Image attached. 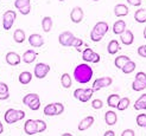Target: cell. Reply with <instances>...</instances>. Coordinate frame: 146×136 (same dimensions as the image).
Returning <instances> with one entry per match:
<instances>
[{
    "label": "cell",
    "mask_w": 146,
    "mask_h": 136,
    "mask_svg": "<svg viewBox=\"0 0 146 136\" xmlns=\"http://www.w3.org/2000/svg\"><path fill=\"white\" fill-rule=\"evenodd\" d=\"M93 69L88 65V64H80L77 65L74 70V78L78 82V83H82V84H86L88 83L92 77H93Z\"/></svg>",
    "instance_id": "6da1fadb"
},
{
    "label": "cell",
    "mask_w": 146,
    "mask_h": 136,
    "mask_svg": "<svg viewBox=\"0 0 146 136\" xmlns=\"http://www.w3.org/2000/svg\"><path fill=\"white\" fill-rule=\"evenodd\" d=\"M23 103L33 111L38 110L40 108V99L37 94H27L23 98Z\"/></svg>",
    "instance_id": "7a4b0ae2"
},
{
    "label": "cell",
    "mask_w": 146,
    "mask_h": 136,
    "mask_svg": "<svg viewBox=\"0 0 146 136\" xmlns=\"http://www.w3.org/2000/svg\"><path fill=\"white\" fill-rule=\"evenodd\" d=\"M94 94V90L92 88H84V89H76L74 91V97L78 101H81L83 103L88 102L89 99L92 98Z\"/></svg>",
    "instance_id": "3957f363"
},
{
    "label": "cell",
    "mask_w": 146,
    "mask_h": 136,
    "mask_svg": "<svg viewBox=\"0 0 146 136\" xmlns=\"http://www.w3.org/2000/svg\"><path fill=\"white\" fill-rule=\"evenodd\" d=\"M16 18H17V12L13 11V10H9V11H6L4 13L3 26H4V28L6 31L11 30V27L13 26V23H14V20H16Z\"/></svg>",
    "instance_id": "277c9868"
},
{
    "label": "cell",
    "mask_w": 146,
    "mask_h": 136,
    "mask_svg": "<svg viewBox=\"0 0 146 136\" xmlns=\"http://www.w3.org/2000/svg\"><path fill=\"white\" fill-rule=\"evenodd\" d=\"M49 71H50V66L48 65V64H45V63H38L37 65L35 66L33 74H35L36 78H38V79H43V78L46 77V75L49 74Z\"/></svg>",
    "instance_id": "5b68a950"
},
{
    "label": "cell",
    "mask_w": 146,
    "mask_h": 136,
    "mask_svg": "<svg viewBox=\"0 0 146 136\" xmlns=\"http://www.w3.org/2000/svg\"><path fill=\"white\" fill-rule=\"evenodd\" d=\"M112 78L111 77H101V78H98V79L94 81L93 83V90L94 91H99L101 90L102 88H107L109 85L112 84Z\"/></svg>",
    "instance_id": "8992f818"
},
{
    "label": "cell",
    "mask_w": 146,
    "mask_h": 136,
    "mask_svg": "<svg viewBox=\"0 0 146 136\" xmlns=\"http://www.w3.org/2000/svg\"><path fill=\"white\" fill-rule=\"evenodd\" d=\"M82 59L87 63H99L100 62V56L99 53L94 52L92 49H86L82 53Z\"/></svg>",
    "instance_id": "52a82bcc"
},
{
    "label": "cell",
    "mask_w": 146,
    "mask_h": 136,
    "mask_svg": "<svg viewBox=\"0 0 146 136\" xmlns=\"http://www.w3.org/2000/svg\"><path fill=\"white\" fill-rule=\"evenodd\" d=\"M4 120H5V122L6 123H9V124H14V123H17L19 118H18V110L16 109H9L6 112H5V115H4Z\"/></svg>",
    "instance_id": "ba28073f"
},
{
    "label": "cell",
    "mask_w": 146,
    "mask_h": 136,
    "mask_svg": "<svg viewBox=\"0 0 146 136\" xmlns=\"http://www.w3.org/2000/svg\"><path fill=\"white\" fill-rule=\"evenodd\" d=\"M74 33L72 32H69V31H65L63 33L60 34V37H58V41H60V44L62 46H70L71 44V40L74 39Z\"/></svg>",
    "instance_id": "9c48e42d"
},
{
    "label": "cell",
    "mask_w": 146,
    "mask_h": 136,
    "mask_svg": "<svg viewBox=\"0 0 146 136\" xmlns=\"http://www.w3.org/2000/svg\"><path fill=\"white\" fill-rule=\"evenodd\" d=\"M83 16H84V13H83V10L81 7H74L70 12V19H71L72 23H76V24L81 23L82 19H83Z\"/></svg>",
    "instance_id": "30bf717a"
},
{
    "label": "cell",
    "mask_w": 146,
    "mask_h": 136,
    "mask_svg": "<svg viewBox=\"0 0 146 136\" xmlns=\"http://www.w3.org/2000/svg\"><path fill=\"white\" fill-rule=\"evenodd\" d=\"M5 59H6V63L9 64V65H11V66H17L21 62L20 56L17 52H9L6 55Z\"/></svg>",
    "instance_id": "8fae6325"
},
{
    "label": "cell",
    "mask_w": 146,
    "mask_h": 136,
    "mask_svg": "<svg viewBox=\"0 0 146 136\" xmlns=\"http://www.w3.org/2000/svg\"><path fill=\"white\" fill-rule=\"evenodd\" d=\"M24 131L27 134V135H35L37 134L38 130H37V124H36V120H27L25 124H24Z\"/></svg>",
    "instance_id": "7c38bea8"
},
{
    "label": "cell",
    "mask_w": 146,
    "mask_h": 136,
    "mask_svg": "<svg viewBox=\"0 0 146 136\" xmlns=\"http://www.w3.org/2000/svg\"><path fill=\"white\" fill-rule=\"evenodd\" d=\"M29 44H30L32 47H40L44 44V39L42 38V35L37 34V33H33L29 37Z\"/></svg>",
    "instance_id": "4fadbf2b"
},
{
    "label": "cell",
    "mask_w": 146,
    "mask_h": 136,
    "mask_svg": "<svg viewBox=\"0 0 146 136\" xmlns=\"http://www.w3.org/2000/svg\"><path fill=\"white\" fill-rule=\"evenodd\" d=\"M93 31L96 34H99L100 37H104V35L108 32V24L106 23V21H99V23L94 26Z\"/></svg>",
    "instance_id": "5bb4252c"
},
{
    "label": "cell",
    "mask_w": 146,
    "mask_h": 136,
    "mask_svg": "<svg viewBox=\"0 0 146 136\" xmlns=\"http://www.w3.org/2000/svg\"><path fill=\"white\" fill-rule=\"evenodd\" d=\"M120 41L123 45H132L134 41V35L129 30L125 31L122 34H120Z\"/></svg>",
    "instance_id": "9a60e30c"
},
{
    "label": "cell",
    "mask_w": 146,
    "mask_h": 136,
    "mask_svg": "<svg viewBox=\"0 0 146 136\" xmlns=\"http://www.w3.org/2000/svg\"><path fill=\"white\" fill-rule=\"evenodd\" d=\"M93 123H94V117L93 116H87V117H84L81 122H80V124H78V130L80 131H84V130H87V129H89V128L93 125Z\"/></svg>",
    "instance_id": "2e32d148"
},
{
    "label": "cell",
    "mask_w": 146,
    "mask_h": 136,
    "mask_svg": "<svg viewBox=\"0 0 146 136\" xmlns=\"http://www.w3.org/2000/svg\"><path fill=\"white\" fill-rule=\"evenodd\" d=\"M37 56H38V53L36 51H33V50H27V51H25L23 55V62L26 64H31L32 62L36 60Z\"/></svg>",
    "instance_id": "e0dca14e"
},
{
    "label": "cell",
    "mask_w": 146,
    "mask_h": 136,
    "mask_svg": "<svg viewBox=\"0 0 146 136\" xmlns=\"http://www.w3.org/2000/svg\"><path fill=\"white\" fill-rule=\"evenodd\" d=\"M126 31V23L123 20H118L115 21L113 25V33L114 34H122L123 32Z\"/></svg>",
    "instance_id": "ac0fdd59"
},
{
    "label": "cell",
    "mask_w": 146,
    "mask_h": 136,
    "mask_svg": "<svg viewBox=\"0 0 146 136\" xmlns=\"http://www.w3.org/2000/svg\"><path fill=\"white\" fill-rule=\"evenodd\" d=\"M105 122L108 125H114L116 122H118V116H116L115 111L113 110H109L105 114Z\"/></svg>",
    "instance_id": "d6986e66"
},
{
    "label": "cell",
    "mask_w": 146,
    "mask_h": 136,
    "mask_svg": "<svg viewBox=\"0 0 146 136\" xmlns=\"http://www.w3.org/2000/svg\"><path fill=\"white\" fill-rule=\"evenodd\" d=\"M114 13L116 17H125L128 14V7L125 4H118L114 7Z\"/></svg>",
    "instance_id": "ffe728a7"
},
{
    "label": "cell",
    "mask_w": 146,
    "mask_h": 136,
    "mask_svg": "<svg viewBox=\"0 0 146 136\" xmlns=\"http://www.w3.org/2000/svg\"><path fill=\"white\" fill-rule=\"evenodd\" d=\"M18 79H19V83L20 84L26 85V84H29V83L32 81V74L29 72V71H23V72L19 75Z\"/></svg>",
    "instance_id": "44dd1931"
},
{
    "label": "cell",
    "mask_w": 146,
    "mask_h": 136,
    "mask_svg": "<svg viewBox=\"0 0 146 136\" xmlns=\"http://www.w3.org/2000/svg\"><path fill=\"white\" fill-rule=\"evenodd\" d=\"M134 19L137 23H139V24L146 23V10L145 9L137 10V12L134 13Z\"/></svg>",
    "instance_id": "7402d4cb"
},
{
    "label": "cell",
    "mask_w": 146,
    "mask_h": 136,
    "mask_svg": "<svg viewBox=\"0 0 146 136\" xmlns=\"http://www.w3.org/2000/svg\"><path fill=\"white\" fill-rule=\"evenodd\" d=\"M118 51H120V44L118 40H111L108 43V53L109 55H115Z\"/></svg>",
    "instance_id": "603a6c76"
},
{
    "label": "cell",
    "mask_w": 146,
    "mask_h": 136,
    "mask_svg": "<svg viewBox=\"0 0 146 136\" xmlns=\"http://www.w3.org/2000/svg\"><path fill=\"white\" fill-rule=\"evenodd\" d=\"M119 101H120V96L116 94H112L107 98V104H108V106H111V108H116L119 104Z\"/></svg>",
    "instance_id": "cb8c5ba5"
},
{
    "label": "cell",
    "mask_w": 146,
    "mask_h": 136,
    "mask_svg": "<svg viewBox=\"0 0 146 136\" xmlns=\"http://www.w3.org/2000/svg\"><path fill=\"white\" fill-rule=\"evenodd\" d=\"M134 109L135 110H146V94L141 95L139 98L137 99V102L134 103Z\"/></svg>",
    "instance_id": "d4e9b609"
},
{
    "label": "cell",
    "mask_w": 146,
    "mask_h": 136,
    "mask_svg": "<svg viewBox=\"0 0 146 136\" xmlns=\"http://www.w3.org/2000/svg\"><path fill=\"white\" fill-rule=\"evenodd\" d=\"M9 97H10L9 85L6 83L0 82V101H1V99H7Z\"/></svg>",
    "instance_id": "484cf974"
},
{
    "label": "cell",
    "mask_w": 146,
    "mask_h": 136,
    "mask_svg": "<svg viewBox=\"0 0 146 136\" xmlns=\"http://www.w3.org/2000/svg\"><path fill=\"white\" fill-rule=\"evenodd\" d=\"M128 60H131V59L128 58L127 56H119V57H116V58L114 59V65L118 69H122Z\"/></svg>",
    "instance_id": "4316f807"
},
{
    "label": "cell",
    "mask_w": 146,
    "mask_h": 136,
    "mask_svg": "<svg viewBox=\"0 0 146 136\" xmlns=\"http://www.w3.org/2000/svg\"><path fill=\"white\" fill-rule=\"evenodd\" d=\"M61 84L64 89H69L72 84V81H71V77L69 74H63L62 77H61Z\"/></svg>",
    "instance_id": "83f0119b"
},
{
    "label": "cell",
    "mask_w": 146,
    "mask_h": 136,
    "mask_svg": "<svg viewBox=\"0 0 146 136\" xmlns=\"http://www.w3.org/2000/svg\"><path fill=\"white\" fill-rule=\"evenodd\" d=\"M13 39L16 43H23L25 40V32L21 28H17L13 33Z\"/></svg>",
    "instance_id": "f1b7e54d"
},
{
    "label": "cell",
    "mask_w": 146,
    "mask_h": 136,
    "mask_svg": "<svg viewBox=\"0 0 146 136\" xmlns=\"http://www.w3.org/2000/svg\"><path fill=\"white\" fill-rule=\"evenodd\" d=\"M42 27L44 32H49L51 30V27H52V19L50 17H44L42 20Z\"/></svg>",
    "instance_id": "f546056e"
},
{
    "label": "cell",
    "mask_w": 146,
    "mask_h": 136,
    "mask_svg": "<svg viewBox=\"0 0 146 136\" xmlns=\"http://www.w3.org/2000/svg\"><path fill=\"white\" fill-rule=\"evenodd\" d=\"M121 70H122L123 74H132L133 71L135 70V63L132 62V60H128V62L125 64V66H123Z\"/></svg>",
    "instance_id": "4dcf8cb0"
},
{
    "label": "cell",
    "mask_w": 146,
    "mask_h": 136,
    "mask_svg": "<svg viewBox=\"0 0 146 136\" xmlns=\"http://www.w3.org/2000/svg\"><path fill=\"white\" fill-rule=\"evenodd\" d=\"M128 105H129V98L122 97V98H120L119 104H118L116 108H118V110H120V111H123V110H126L128 108Z\"/></svg>",
    "instance_id": "1f68e13d"
},
{
    "label": "cell",
    "mask_w": 146,
    "mask_h": 136,
    "mask_svg": "<svg viewBox=\"0 0 146 136\" xmlns=\"http://www.w3.org/2000/svg\"><path fill=\"white\" fill-rule=\"evenodd\" d=\"M44 115L45 116H56V108L54 103H50L45 105L44 108Z\"/></svg>",
    "instance_id": "d6a6232c"
},
{
    "label": "cell",
    "mask_w": 146,
    "mask_h": 136,
    "mask_svg": "<svg viewBox=\"0 0 146 136\" xmlns=\"http://www.w3.org/2000/svg\"><path fill=\"white\" fill-rule=\"evenodd\" d=\"M132 89L134 91H141V90L146 89V83H144L141 81H138V79H134L133 83H132Z\"/></svg>",
    "instance_id": "836d02e7"
},
{
    "label": "cell",
    "mask_w": 146,
    "mask_h": 136,
    "mask_svg": "<svg viewBox=\"0 0 146 136\" xmlns=\"http://www.w3.org/2000/svg\"><path fill=\"white\" fill-rule=\"evenodd\" d=\"M29 5H31L30 0H16V1H14V7H16L17 10H21Z\"/></svg>",
    "instance_id": "e575fe53"
},
{
    "label": "cell",
    "mask_w": 146,
    "mask_h": 136,
    "mask_svg": "<svg viewBox=\"0 0 146 136\" xmlns=\"http://www.w3.org/2000/svg\"><path fill=\"white\" fill-rule=\"evenodd\" d=\"M137 124L139 127H146V114H140L137 116Z\"/></svg>",
    "instance_id": "d590c367"
},
{
    "label": "cell",
    "mask_w": 146,
    "mask_h": 136,
    "mask_svg": "<svg viewBox=\"0 0 146 136\" xmlns=\"http://www.w3.org/2000/svg\"><path fill=\"white\" fill-rule=\"evenodd\" d=\"M36 124H37L38 133H43V131L46 130V123L43 120H36Z\"/></svg>",
    "instance_id": "8d00e7d4"
},
{
    "label": "cell",
    "mask_w": 146,
    "mask_h": 136,
    "mask_svg": "<svg viewBox=\"0 0 146 136\" xmlns=\"http://www.w3.org/2000/svg\"><path fill=\"white\" fill-rule=\"evenodd\" d=\"M102 106H104V102L101 101V99H99V98H96V99H94V101L92 102V108L93 109H101Z\"/></svg>",
    "instance_id": "74e56055"
},
{
    "label": "cell",
    "mask_w": 146,
    "mask_h": 136,
    "mask_svg": "<svg viewBox=\"0 0 146 136\" xmlns=\"http://www.w3.org/2000/svg\"><path fill=\"white\" fill-rule=\"evenodd\" d=\"M81 45H83V40L80 39V38L74 37V39L71 40L70 46H74V47H76V49H80V46H81Z\"/></svg>",
    "instance_id": "f35d334b"
},
{
    "label": "cell",
    "mask_w": 146,
    "mask_h": 136,
    "mask_svg": "<svg viewBox=\"0 0 146 136\" xmlns=\"http://www.w3.org/2000/svg\"><path fill=\"white\" fill-rule=\"evenodd\" d=\"M54 104H55V108H56V116L61 115V114L64 111V105L62 103H60V102H56Z\"/></svg>",
    "instance_id": "ab89813d"
},
{
    "label": "cell",
    "mask_w": 146,
    "mask_h": 136,
    "mask_svg": "<svg viewBox=\"0 0 146 136\" xmlns=\"http://www.w3.org/2000/svg\"><path fill=\"white\" fill-rule=\"evenodd\" d=\"M135 79L141 81V82L146 83V74H145V72H143V71H139V72L137 74V76H135Z\"/></svg>",
    "instance_id": "60d3db41"
},
{
    "label": "cell",
    "mask_w": 146,
    "mask_h": 136,
    "mask_svg": "<svg viewBox=\"0 0 146 136\" xmlns=\"http://www.w3.org/2000/svg\"><path fill=\"white\" fill-rule=\"evenodd\" d=\"M138 55H139L140 57L146 58V45H141V46L138 47Z\"/></svg>",
    "instance_id": "b9f144b4"
},
{
    "label": "cell",
    "mask_w": 146,
    "mask_h": 136,
    "mask_svg": "<svg viewBox=\"0 0 146 136\" xmlns=\"http://www.w3.org/2000/svg\"><path fill=\"white\" fill-rule=\"evenodd\" d=\"M90 39H92V41H100L102 39V37H100L99 34H96L94 31H92L90 32Z\"/></svg>",
    "instance_id": "7bdbcfd3"
},
{
    "label": "cell",
    "mask_w": 146,
    "mask_h": 136,
    "mask_svg": "<svg viewBox=\"0 0 146 136\" xmlns=\"http://www.w3.org/2000/svg\"><path fill=\"white\" fill-rule=\"evenodd\" d=\"M30 11H31V5H29V6L24 7V9L19 10V13H21V14H23V16H26V14L30 13Z\"/></svg>",
    "instance_id": "ee69618b"
},
{
    "label": "cell",
    "mask_w": 146,
    "mask_h": 136,
    "mask_svg": "<svg viewBox=\"0 0 146 136\" xmlns=\"http://www.w3.org/2000/svg\"><path fill=\"white\" fill-rule=\"evenodd\" d=\"M121 136H135V134H134V130L132 129H126L121 133Z\"/></svg>",
    "instance_id": "f6af8a7d"
},
{
    "label": "cell",
    "mask_w": 146,
    "mask_h": 136,
    "mask_svg": "<svg viewBox=\"0 0 146 136\" xmlns=\"http://www.w3.org/2000/svg\"><path fill=\"white\" fill-rule=\"evenodd\" d=\"M127 3L132 6H140L141 5V0H127Z\"/></svg>",
    "instance_id": "bcb514c9"
},
{
    "label": "cell",
    "mask_w": 146,
    "mask_h": 136,
    "mask_svg": "<svg viewBox=\"0 0 146 136\" xmlns=\"http://www.w3.org/2000/svg\"><path fill=\"white\" fill-rule=\"evenodd\" d=\"M24 117H25V112L23 110H18V118H19V121L23 120Z\"/></svg>",
    "instance_id": "7dc6e473"
},
{
    "label": "cell",
    "mask_w": 146,
    "mask_h": 136,
    "mask_svg": "<svg viewBox=\"0 0 146 136\" xmlns=\"http://www.w3.org/2000/svg\"><path fill=\"white\" fill-rule=\"evenodd\" d=\"M104 136H115V133H114L113 130H107V131L104 134Z\"/></svg>",
    "instance_id": "c3c4849f"
},
{
    "label": "cell",
    "mask_w": 146,
    "mask_h": 136,
    "mask_svg": "<svg viewBox=\"0 0 146 136\" xmlns=\"http://www.w3.org/2000/svg\"><path fill=\"white\" fill-rule=\"evenodd\" d=\"M3 133H4V125L1 123V121H0V135H1Z\"/></svg>",
    "instance_id": "681fc988"
},
{
    "label": "cell",
    "mask_w": 146,
    "mask_h": 136,
    "mask_svg": "<svg viewBox=\"0 0 146 136\" xmlns=\"http://www.w3.org/2000/svg\"><path fill=\"white\" fill-rule=\"evenodd\" d=\"M62 136H72V135H71L70 133H64V134H63Z\"/></svg>",
    "instance_id": "f907efd6"
},
{
    "label": "cell",
    "mask_w": 146,
    "mask_h": 136,
    "mask_svg": "<svg viewBox=\"0 0 146 136\" xmlns=\"http://www.w3.org/2000/svg\"><path fill=\"white\" fill-rule=\"evenodd\" d=\"M144 38H145V39H146V27H145V28H144Z\"/></svg>",
    "instance_id": "816d5d0a"
},
{
    "label": "cell",
    "mask_w": 146,
    "mask_h": 136,
    "mask_svg": "<svg viewBox=\"0 0 146 136\" xmlns=\"http://www.w3.org/2000/svg\"><path fill=\"white\" fill-rule=\"evenodd\" d=\"M58 1H61V3H62V1H65V0H58Z\"/></svg>",
    "instance_id": "f5cc1de1"
},
{
    "label": "cell",
    "mask_w": 146,
    "mask_h": 136,
    "mask_svg": "<svg viewBox=\"0 0 146 136\" xmlns=\"http://www.w3.org/2000/svg\"><path fill=\"white\" fill-rule=\"evenodd\" d=\"M93 1H99V0H93Z\"/></svg>",
    "instance_id": "db71d44e"
},
{
    "label": "cell",
    "mask_w": 146,
    "mask_h": 136,
    "mask_svg": "<svg viewBox=\"0 0 146 136\" xmlns=\"http://www.w3.org/2000/svg\"><path fill=\"white\" fill-rule=\"evenodd\" d=\"M145 128H146V127H145Z\"/></svg>",
    "instance_id": "11a10c76"
}]
</instances>
